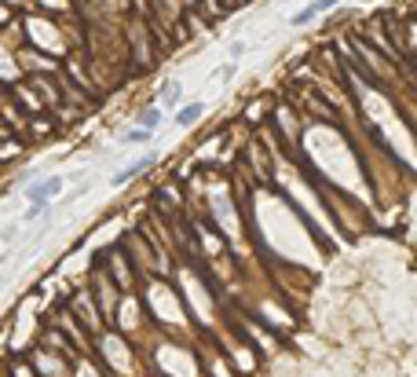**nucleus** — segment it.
<instances>
[{"mask_svg": "<svg viewBox=\"0 0 417 377\" xmlns=\"http://www.w3.org/2000/svg\"><path fill=\"white\" fill-rule=\"evenodd\" d=\"M59 191H62V180L59 176H44V180H37V183L26 187V202L30 205H48Z\"/></svg>", "mask_w": 417, "mask_h": 377, "instance_id": "nucleus-1", "label": "nucleus"}, {"mask_svg": "<svg viewBox=\"0 0 417 377\" xmlns=\"http://www.w3.org/2000/svg\"><path fill=\"white\" fill-rule=\"evenodd\" d=\"M154 161H158V154H143V158H136V161H128L125 165V169H118L114 176H110V183H114V187H125L128 180H136V176H143L147 169H150V165Z\"/></svg>", "mask_w": 417, "mask_h": 377, "instance_id": "nucleus-2", "label": "nucleus"}, {"mask_svg": "<svg viewBox=\"0 0 417 377\" xmlns=\"http://www.w3.org/2000/svg\"><path fill=\"white\" fill-rule=\"evenodd\" d=\"M205 114V103L198 99V103H183V110H176V124H183V129H190L194 121H202Z\"/></svg>", "mask_w": 417, "mask_h": 377, "instance_id": "nucleus-3", "label": "nucleus"}, {"mask_svg": "<svg viewBox=\"0 0 417 377\" xmlns=\"http://www.w3.org/2000/svg\"><path fill=\"white\" fill-rule=\"evenodd\" d=\"M158 95H161L165 107H176V103H180V81H165Z\"/></svg>", "mask_w": 417, "mask_h": 377, "instance_id": "nucleus-4", "label": "nucleus"}, {"mask_svg": "<svg viewBox=\"0 0 417 377\" xmlns=\"http://www.w3.org/2000/svg\"><path fill=\"white\" fill-rule=\"evenodd\" d=\"M158 124H161V110L158 107H147V110H139V129H158Z\"/></svg>", "mask_w": 417, "mask_h": 377, "instance_id": "nucleus-5", "label": "nucleus"}, {"mask_svg": "<svg viewBox=\"0 0 417 377\" xmlns=\"http://www.w3.org/2000/svg\"><path fill=\"white\" fill-rule=\"evenodd\" d=\"M154 139V132L150 129H139V124H136V129H128L125 136H121V143H128V146H136V143H150Z\"/></svg>", "mask_w": 417, "mask_h": 377, "instance_id": "nucleus-6", "label": "nucleus"}, {"mask_svg": "<svg viewBox=\"0 0 417 377\" xmlns=\"http://www.w3.org/2000/svg\"><path fill=\"white\" fill-rule=\"evenodd\" d=\"M227 52H231V59H241V55L249 52V45H246V40H234V45H231Z\"/></svg>", "mask_w": 417, "mask_h": 377, "instance_id": "nucleus-7", "label": "nucleus"}, {"mask_svg": "<svg viewBox=\"0 0 417 377\" xmlns=\"http://www.w3.org/2000/svg\"><path fill=\"white\" fill-rule=\"evenodd\" d=\"M312 4H315V11L322 15V11H329V8H337V4H341V0H312Z\"/></svg>", "mask_w": 417, "mask_h": 377, "instance_id": "nucleus-8", "label": "nucleus"}, {"mask_svg": "<svg viewBox=\"0 0 417 377\" xmlns=\"http://www.w3.org/2000/svg\"><path fill=\"white\" fill-rule=\"evenodd\" d=\"M44 209H48V205H30V209H26V224L37 220V216H44Z\"/></svg>", "mask_w": 417, "mask_h": 377, "instance_id": "nucleus-9", "label": "nucleus"}, {"mask_svg": "<svg viewBox=\"0 0 417 377\" xmlns=\"http://www.w3.org/2000/svg\"><path fill=\"white\" fill-rule=\"evenodd\" d=\"M234 74H238V66H234V62H227V66L219 70V77H234Z\"/></svg>", "mask_w": 417, "mask_h": 377, "instance_id": "nucleus-10", "label": "nucleus"}]
</instances>
